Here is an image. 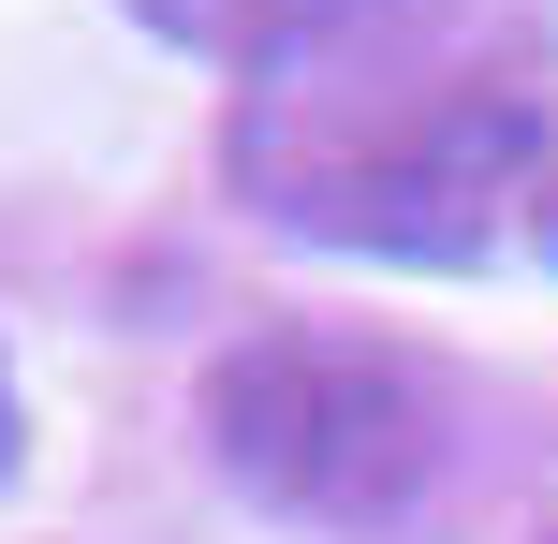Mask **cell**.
I'll use <instances>...</instances> for the list:
<instances>
[{
	"label": "cell",
	"mask_w": 558,
	"mask_h": 544,
	"mask_svg": "<svg viewBox=\"0 0 558 544\" xmlns=\"http://www.w3.org/2000/svg\"><path fill=\"white\" fill-rule=\"evenodd\" d=\"M206 457L308 530H397L456 471V383L353 324H265L206 368Z\"/></svg>",
	"instance_id": "cell-1"
},
{
	"label": "cell",
	"mask_w": 558,
	"mask_h": 544,
	"mask_svg": "<svg viewBox=\"0 0 558 544\" xmlns=\"http://www.w3.org/2000/svg\"><path fill=\"white\" fill-rule=\"evenodd\" d=\"M147 15H162L177 45H221V59H251V74H279V59L338 45V29L383 15V0H147Z\"/></svg>",
	"instance_id": "cell-2"
},
{
	"label": "cell",
	"mask_w": 558,
	"mask_h": 544,
	"mask_svg": "<svg viewBox=\"0 0 558 544\" xmlns=\"http://www.w3.org/2000/svg\"><path fill=\"white\" fill-rule=\"evenodd\" d=\"M530 235H544V251H558V162H544V192H530Z\"/></svg>",
	"instance_id": "cell-3"
},
{
	"label": "cell",
	"mask_w": 558,
	"mask_h": 544,
	"mask_svg": "<svg viewBox=\"0 0 558 544\" xmlns=\"http://www.w3.org/2000/svg\"><path fill=\"white\" fill-rule=\"evenodd\" d=\"M0 471H15V383H0Z\"/></svg>",
	"instance_id": "cell-4"
}]
</instances>
